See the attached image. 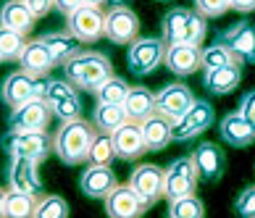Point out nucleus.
<instances>
[{"label":"nucleus","instance_id":"f257e3e1","mask_svg":"<svg viewBox=\"0 0 255 218\" xmlns=\"http://www.w3.org/2000/svg\"><path fill=\"white\" fill-rule=\"evenodd\" d=\"M95 134H98V129L92 121H84V118L63 121L61 129L53 137V153L66 166H82V163H87V155H90Z\"/></svg>","mask_w":255,"mask_h":218},{"label":"nucleus","instance_id":"f03ea898","mask_svg":"<svg viewBox=\"0 0 255 218\" xmlns=\"http://www.w3.org/2000/svg\"><path fill=\"white\" fill-rule=\"evenodd\" d=\"M63 71H66V79L77 90L95 92L98 84L113 77V63L108 55H103L98 50H79L63 63Z\"/></svg>","mask_w":255,"mask_h":218},{"label":"nucleus","instance_id":"7ed1b4c3","mask_svg":"<svg viewBox=\"0 0 255 218\" xmlns=\"http://www.w3.org/2000/svg\"><path fill=\"white\" fill-rule=\"evenodd\" d=\"M163 42L166 45H197L200 47L205 40L208 24L205 16H200L197 11H190V8H171L163 16Z\"/></svg>","mask_w":255,"mask_h":218},{"label":"nucleus","instance_id":"20e7f679","mask_svg":"<svg viewBox=\"0 0 255 218\" xmlns=\"http://www.w3.org/2000/svg\"><path fill=\"white\" fill-rule=\"evenodd\" d=\"M3 147L8 150L11 158H29V160L42 163L53 153V137H48V131H13V129H8V134L3 137Z\"/></svg>","mask_w":255,"mask_h":218},{"label":"nucleus","instance_id":"39448f33","mask_svg":"<svg viewBox=\"0 0 255 218\" xmlns=\"http://www.w3.org/2000/svg\"><path fill=\"white\" fill-rule=\"evenodd\" d=\"M166 58V42L163 37H137L134 42L129 45L127 53V63L129 71L137 74V77H147L153 74Z\"/></svg>","mask_w":255,"mask_h":218},{"label":"nucleus","instance_id":"423d86ee","mask_svg":"<svg viewBox=\"0 0 255 218\" xmlns=\"http://www.w3.org/2000/svg\"><path fill=\"white\" fill-rule=\"evenodd\" d=\"M42 98L50 103L53 113L61 121H74L82 118V100L77 87L69 79H48L42 87Z\"/></svg>","mask_w":255,"mask_h":218},{"label":"nucleus","instance_id":"0eeeda50","mask_svg":"<svg viewBox=\"0 0 255 218\" xmlns=\"http://www.w3.org/2000/svg\"><path fill=\"white\" fill-rule=\"evenodd\" d=\"M53 108L50 103L42 98H34V100H26L24 106H18L11 110L8 116V129L13 131H45L53 121Z\"/></svg>","mask_w":255,"mask_h":218},{"label":"nucleus","instance_id":"6e6552de","mask_svg":"<svg viewBox=\"0 0 255 218\" xmlns=\"http://www.w3.org/2000/svg\"><path fill=\"white\" fill-rule=\"evenodd\" d=\"M42 87H45L42 77H34V74L18 69V71L5 77L3 87H0V98H3V103L8 108H18V106H24L26 100L40 98Z\"/></svg>","mask_w":255,"mask_h":218},{"label":"nucleus","instance_id":"1a4fd4ad","mask_svg":"<svg viewBox=\"0 0 255 218\" xmlns=\"http://www.w3.org/2000/svg\"><path fill=\"white\" fill-rule=\"evenodd\" d=\"M129 184L145 208H153L160 197H166V171L155 163L137 166L129 176Z\"/></svg>","mask_w":255,"mask_h":218},{"label":"nucleus","instance_id":"9d476101","mask_svg":"<svg viewBox=\"0 0 255 218\" xmlns=\"http://www.w3.org/2000/svg\"><path fill=\"white\" fill-rule=\"evenodd\" d=\"M66 29L82 45H92L100 37H106V13L95 5H82L71 16H66Z\"/></svg>","mask_w":255,"mask_h":218},{"label":"nucleus","instance_id":"9b49d317","mask_svg":"<svg viewBox=\"0 0 255 218\" xmlns=\"http://www.w3.org/2000/svg\"><path fill=\"white\" fill-rule=\"evenodd\" d=\"M197 179H200V171H197L192 155L171 160V166L166 168V200L171 203V200H179V197L195 195Z\"/></svg>","mask_w":255,"mask_h":218},{"label":"nucleus","instance_id":"f8f14e48","mask_svg":"<svg viewBox=\"0 0 255 218\" xmlns=\"http://www.w3.org/2000/svg\"><path fill=\"white\" fill-rule=\"evenodd\" d=\"M195 95L187 84L176 82V84H166L160 92H155V113L166 116L171 124H176L179 118L184 116L187 110L195 106Z\"/></svg>","mask_w":255,"mask_h":218},{"label":"nucleus","instance_id":"ddd939ff","mask_svg":"<svg viewBox=\"0 0 255 218\" xmlns=\"http://www.w3.org/2000/svg\"><path fill=\"white\" fill-rule=\"evenodd\" d=\"M216 121V110L208 100H195V106L174 124V142H187L200 137L205 129H211Z\"/></svg>","mask_w":255,"mask_h":218},{"label":"nucleus","instance_id":"4468645a","mask_svg":"<svg viewBox=\"0 0 255 218\" xmlns=\"http://www.w3.org/2000/svg\"><path fill=\"white\" fill-rule=\"evenodd\" d=\"M106 37L113 45H131L139 37V18L129 5H113L106 13Z\"/></svg>","mask_w":255,"mask_h":218},{"label":"nucleus","instance_id":"2eb2a0df","mask_svg":"<svg viewBox=\"0 0 255 218\" xmlns=\"http://www.w3.org/2000/svg\"><path fill=\"white\" fill-rule=\"evenodd\" d=\"M219 42L229 47L240 63H255V24L250 21L232 24L229 29L221 32Z\"/></svg>","mask_w":255,"mask_h":218},{"label":"nucleus","instance_id":"dca6fc26","mask_svg":"<svg viewBox=\"0 0 255 218\" xmlns=\"http://www.w3.org/2000/svg\"><path fill=\"white\" fill-rule=\"evenodd\" d=\"M147 208L137 197V192L131 189V184H116L113 192L106 197V213L108 218H142Z\"/></svg>","mask_w":255,"mask_h":218},{"label":"nucleus","instance_id":"f3484780","mask_svg":"<svg viewBox=\"0 0 255 218\" xmlns=\"http://www.w3.org/2000/svg\"><path fill=\"white\" fill-rule=\"evenodd\" d=\"M8 179H11V189L18 192L42 195V179H40V163L29 158H11V168H8Z\"/></svg>","mask_w":255,"mask_h":218},{"label":"nucleus","instance_id":"a211bd4d","mask_svg":"<svg viewBox=\"0 0 255 218\" xmlns=\"http://www.w3.org/2000/svg\"><path fill=\"white\" fill-rule=\"evenodd\" d=\"M163 63L176 77H190L203 66V50L197 45H166Z\"/></svg>","mask_w":255,"mask_h":218},{"label":"nucleus","instance_id":"6ab92c4d","mask_svg":"<svg viewBox=\"0 0 255 218\" xmlns=\"http://www.w3.org/2000/svg\"><path fill=\"white\" fill-rule=\"evenodd\" d=\"M113 145H116V158L121 160H137L139 155L147 153L142 126L134 124V121H127L121 129L113 131Z\"/></svg>","mask_w":255,"mask_h":218},{"label":"nucleus","instance_id":"aec40b11","mask_svg":"<svg viewBox=\"0 0 255 218\" xmlns=\"http://www.w3.org/2000/svg\"><path fill=\"white\" fill-rule=\"evenodd\" d=\"M116 176H113L111 166H87L79 176V187L87 197H95V200H106L116 187Z\"/></svg>","mask_w":255,"mask_h":218},{"label":"nucleus","instance_id":"412c9836","mask_svg":"<svg viewBox=\"0 0 255 218\" xmlns=\"http://www.w3.org/2000/svg\"><path fill=\"white\" fill-rule=\"evenodd\" d=\"M192 160L197 166V171H200V179L205 182H219L224 176V168H226V155L219 145H213V142H203V145H197V150L192 153Z\"/></svg>","mask_w":255,"mask_h":218},{"label":"nucleus","instance_id":"4be33fe9","mask_svg":"<svg viewBox=\"0 0 255 218\" xmlns=\"http://www.w3.org/2000/svg\"><path fill=\"white\" fill-rule=\"evenodd\" d=\"M139 126H142V137L150 153H160V150H166L174 142V124L166 116H160V113H153Z\"/></svg>","mask_w":255,"mask_h":218},{"label":"nucleus","instance_id":"5701e85b","mask_svg":"<svg viewBox=\"0 0 255 218\" xmlns=\"http://www.w3.org/2000/svg\"><path fill=\"white\" fill-rule=\"evenodd\" d=\"M219 131H221V139L232 147H248L255 142V129L245 121V116L240 110L224 116L221 124H219Z\"/></svg>","mask_w":255,"mask_h":218},{"label":"nucleus","instance_id":"b1692460","mask_svg":"<svg viewBox=\"0 0 255 218\" xmlns=\"http://www.w3.org/2000/svg\"><path fill=\"white\" fill-rule=\"evenodd\" d=\"M124 110L129 121L142 124L155 113V92H150L147 87H131L124 100Z\"/></svg>","mask_w":255,"mask_h":218},{"label":"nucleus","instance_id":"393cba45","mask_svg":"<svg viewBox=\"0 0 255 218\" xmlns=\"http://www.w3.org/2000/svg\"><path fill=\"white\" fill-rule=\"evenodd\" d=\"M34 21H37V16L24 5V0H5L3 8H0V24L8 26V29L29 34L34 29Z\"/></svg>","mask_w":255,"mask_h":218},{"label":"nucleus","instance_id":"a878e982","mask_svg":"<svg viewBox=\"0 0 255 218\" xmlns=\"http://www.w3.org/2000/svg\"><path fill=\"white\" fill-rule=\"evenodd\" d=\"M40 40L45 42V47H48V53H50L55 66H63L74 53H79V45H82L69 29L66 32H48V34H42Z\"/></svg>","mask_w":255,"mask_h":218},{"label":"nucleus","instance_id":"bb28decb","mask_svg":"<svg viewBox=\"0 0 255 218\" xmlns=\"http://www.w3.org/2000/svg\"><path fill=\"white\" fill-rule=\"evenodd\" d=\"M240 79H242L240 63H232V66H224V69H216V71H205L203 87L213 95H229L240 84Z\"/></svg>","mask_w":255,"mask_h":218},{"label":"nucleus","instance_id":"cd10ccee","mask_svg":"<svg viewBox=\"0 0 255 218\" xmlns=\"http://www.w3.org/2000/svg\"><path fill=\"white\" fill-rule=\"evenodd\" d=\"M21 69L34 74V77H45V74H50V69H55V63L50 58L48 47H45V42L37 37V40H29V45H26V50L21 55Z\"/></svg>","mask_w":255,"mask_h":218},{"label":"nucleus","instance_id":"c85d7f7f","mask_svg":"<svg viewBox=\"0 0 255 218\" xmlns=\"http://www.w3.org/2000/svg\"><path fill=\"white\" fill-rule=\"evenodd\" d=\"M127 110L124 106H113V103H98L95 113H92V124H95L98 131H106V134H113L116 129H121L127 124Z\"/></svg>","mask_w":255,"mask_h":218},{"label":"nucleus","instance_id":"c756f323","mask_svg":"<svg viewBox=\"0 0 255 218\" xmlns=\"http://www.w3.org/2000/svg\"><path fill=\"white\" fill-rule=\"evenodd\" d=\"M26 45H29L26 34L0 24V61H21Z\"/></svg>","mask_w":255,"mask_h":218},{"label":"nucleus","instance_id":"7c9ffc66","mask_svg":"<svg viewBox=\"0 0 255 218\" xmlns=\"http://www.w3.org/2000/svg\"><path fill=\"white\" fill-rule=\"evenodd\" d=\"M34 208H37V197L18 192V189L8 187V197H5V218H34Z\"/></svg>","mask_w":255,"mask_h":218},{"label":"nucleus","instance_id":"2f4dec72","mask_svg":"<svg viewBox=\"0 0 255 218\" xmlns=\"http://www.w3.org/2000/svg\"><path fill=\"white\" fill-rule=\"evenodd\" d=\"M129 84L121 79V77H108L103 84H98V90H95V98L98 103H113V106H124V100H127V95H129Z\"/></svg>","mask_w":255,"mask_h":218},{"label":"nucleus","instance_id":"473e14b6","mask_svg":"<svg viewBox=\"0 0 255 218\" xmlns=\"http://www.w3.org/2000/svg\"><path fill=\"white\" fill-rule=\"evenodd\" d=\"M116 158V145H113V134H106V131H98L95 139H92L87 163L92 166H111V160Z\"/></svg>","mask_w":255,"mask_h":218},{"label":"nucleus","instance_id":"72a5a7b5","mask_svg":"<svg viewBox=\"0 0 255 218\" xmlns=\"http://www.w3.org/2000/svg\"><path fill=\"white\" fill-rule=\"evenodd\" d=\"M34 218H69V203L58 195H40Z\"/></svg>","mask_w":255,"mask_h":218},{"label":"nucleus","instance_id":"f704fd0d","mask_svg":"<svg viewBox=\"0 0 255 218\" xmlns=\"http://www.w3.org/2000/svg\"><path fill=\"white\" fill-rule=\"evenodd\" d=\"M232 63H240V61L234 58V53L221 42L208 45L203 50V69L205 71H216V69H224V66H232Z\"/></svg>","mask_w":255,"mask_h":218},{"label":"nucleus","instance_id":"c9c22d12","mask_svg":"<svg viewBox=\"0 0 255 218\" xmlns=\"http://www.w3.org/2000/svg\"><path fill=\"white\" fill-rule=\"evenodd\" d=\"M203 216H205V205L195 195L168 203V218H203Z\"/></svg>","mask_w":255,"mask_h":218},{"label":"nucleus","instance_id":"e433bc0d","mask_svg":"<svg viewBox=\"0 0 255 218\" xmlns=\"http://www.w3.org/2000/svg\"><path fill=\"white\" fill-rule=\"evenodd\" d=\"M234 213H237V218H255V187H248L237 195Z\"/></svg>","mask_w":255,"mask_h":218},{"label":"nucleus","instance_id":"4c0bfd02","mask_svg":"<svg viewBox=\"0 0 255 218\" xmlns=\"http://www.w3.org/2000/svg\"><path fill=\"white\" fill-rule=\"evenodd\" d=\"M229 0H195V11L205 18H219L229 11Z\"/></svg>","mask_w":255,"mask_h":218},{"label":"nucleus","instance_id":"58836bf2","mask_svg":"<svg viewBox=\"0 0 255 218\" xmlns=\"http://www.w3.org/2000/svg\"><path fill=\"white\" fill-rule=\"evenodd\" d=\"M240 113L245 116V121L255 129V90L250 92H245L242 95V100H240Z\"/></svg>","mask_w":255,"mask_h":218},{"label":"nucleus","instance_id":"ea45409f","mask_svg":"<svg viewBox=\"0 0 255 218\" xmlns=\"http://www.w3.org/2000/svg\"><path fill=\"white\" fill-rule=\"evenodd\" d=\"M24 5L37 16V18H45L53 11V0H24Z\"/></svg>","mask_w":255,"mask_h":218},{"label":"nucleus","instance_id":"a19ab883","mask_svg":"<svg viewBox=\"0 0 255 218\" xmlns=\"http://www.w3.org/2000/svg\"><path fill=\"white\" fill-rule=\"evenodd\" d=\"M82 5H84L82 0H53V8H55L61 16H71V13L77 11V8H82Z\"/></svg>","mask_w":255,"mask_h":218},{"label":"nucleus","instance_id":"79ce46f5","mask_svg":"<svg viewBox=\"0 0 255 218\" xmlns=\"http://www.w3.org/2000/svg\"><path fill=\"white\" fill-rule=\"evenodd\" d=\"M229 5L234 8V11H240V13L255 11V0H229Z\"/></svg>","mask_w":255,"mask_h":218},{"label":"nucleus","instance_id":"37998d69","mask_svg":"<svg viewBox=\"0 0 255 218\" xmlns=\"http://www.w3.org/2000/svg\"><path fill=\"white\" fill-rule=\"evenodd\" d=\"M5 197H8V189L0 187V218H5Z\"/></svg>","mask_w":255,"mask_h":218},{"label":"nucleus","instance_id":"c03bdc74","mask_svg":"<svg viewBox=\"0 0 255 218\" xmlns=\"http://www.w3.org/2000/svg\"><path fill=\"white\" fill-rule=\"evenodd\" d=\"M84 5H95V8H100L103 3H108V0H82Z\"/></svg>","mask_w":255,"mask_h":218}]
</instances>
